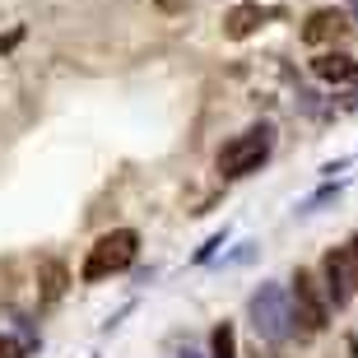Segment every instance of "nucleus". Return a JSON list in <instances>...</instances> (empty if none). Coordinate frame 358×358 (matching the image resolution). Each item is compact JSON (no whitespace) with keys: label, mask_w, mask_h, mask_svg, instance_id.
Returning a JSON list of instances; mask_svg holds the SVG:
<instances>
[{"label":"nucleus","mask_w":358,"mask_h":358,"mask_svg":"<svg viewBox=\"0 0 358 358\" xmlns=\"http://www.w3.org/2000/svg\"><path fill=\"white\" fill-rule=\"evenodd\" d=\"M326 298H331L335 307H345L349 298H354V270H349V256L345 247H335V252H326Z\"/></svg>","instance_id":"5"},{"label":"nucleus","mask_w":358,"mask_h":358,"mask_svg":"<svg viewBox=\"0 0 358 358\" xmlns=\"http://www.w3.org/2000/svg\"><path fill=\"white\" fill-rule=\"evenodd\" d=\"M247 312H252V326L266 345H289L293 335H298L289 289H279V284H261V289L252 293V307H247Z\"/></svg>","instance_id":"1"},{"label":"nucleus","mask_w":358,"mask_h":358,"mask_svg":"<svg viewBox=\"0 0 358 358\" xmlns=\"http://www.w3.org/2000/svg\"><path fill=\"white\" fill-rule=\"evenodd\" d=\"M345 256H349V270H354V289H358V238L345 247Z\"/></svg>","instance_id":"11"},{"label":"nucleus","mask_w":358,"mask_h":358,"mask_svg":"<svg viewBox=\"0 0 358 358\" xmlns=\"http://www.w3.org/2000/svg\"><path fill=\"white\" fill-rule=\"evenodd\" d=\"M135 252H140V233H135V228H112V233H103V238L89 247L80 279L84 284H103V279L121 275V270L131 266Z\"/></svg>","instance_id":"2"},{"label":"nucleus","mask_w":358,"mask_h":358,"mask_svg":"<svg viewBox=\"0 0 358 358\" xmlns=\"http://www.w3.org/2000/svg\"><path fill=\"white\" fill-rule=\"evenodd\" d=\"M345 33H349V24H345V14H340V10H312V14H307V24H303V42H307V47L340 42Z\"/></svg>","instance_id":"6"},{"label":"nucleus","mask_w":358,"mask_h":358,"mask_svg":"<svg viewBox=\"0 0 358 358\" xmlns=\"http://www.w3.org/2000/svg\"><path fill=\"white\" fill-rule=\"evenodd\" d=\"M0 358H24V349H19L10 335H5V340H0Z\"/></svg>","instance_id":"12"},{"label":"nucleus","mask_w":358,"mask_h":358,"mask_svg":"<svg viewBox=\"0 0 358 358\" xmlns=\"http://www.w3.org/2000/svg\"><path fill=\"white\" fill-rule=\"evenodd\" d=\"M177 358H200V354H191V349H182V354H177Z\"/></svg>","instance_id":"13"},{"label":"nucleus","mask_w":358,"mask_h":358,"mask_svg":"<svg viewBox=\"0 0 358 358\" xmlns=\"http://www.w3.org/2000/svg\"><path fill=\"white\" fill-rule=\"evenodd\" d=\"M289 303H293V321H298V335H317V331H326L331 303H326V298L317 293V279H312V270H298V275H293Z\"/></svg>","instance_id":"4"},{"label":"nucleus","mask_w":358,"mask_h":358,"mask_svg":"<svg viewBox=\"0 0 358 358\" xmlns=\"http://www.w3.org/2000/svg\"><path fill=\"white\" fill-rule=\"evenodd\" d=\"M210 358H238V335H233V326L228 321H219L210 335Z\"/></svg>","instance_id":"10"},{"label":"nucleus","mask_w":358,"mask_h":358,"mask_svg":"<svg viewBox=\"0 0 358 358\" xmlns=\"http://www.w3.org/2000/svg\"><path fill=\"white\" fill-rule=\"evenodd\" d=\"M349 10H354V14H358V0H349Z\"/></svg>","instance_id":"14"},{"label":"nucleus","mask_w":358,"mask_h":358,"mask_svg":"<svg viewBox=\"0 0 358 358\" xmlns=\"http://www.w3.org/2000/svg\"><path fill=\"white\" fill-rule=\"evenodd\" d=\"M261 24H266V10H261V5H252V0H242V5H233V10L224 14V38L242 42V38H252Z\"/></svg>","instance_id":"8"},{"label":"nucleus","mask_w":358,"mask_h":358,"mask_svg":"<svg viewBox=\"0 0 358 358\" xmlns=\"http://www.w3.org/2000/svg\"><path fill=\"white\" fill-rule=\"evenodd\" d=\"M270 149H275V131H270V126H247L242 135H233V140L219 149V173H224L228 182L252 177L256 168L270 159Z\"/></svg>","instance_id":"3"},{"label":"nucleus","mask_w":358,"mask_h":358,"mask_svg":"<svg viewBox=\"0 0 358 358\" xmlns=\"http://www.w3.org/2000/svg\"><path fill=\"white\" fill-rule=\"evenodd\" d=\"M312 75L326 84H354L358 80V61L345 52H321L317 61H312Z\"/></svg>","instance_id":"7"},{"label":"nucleus","mask_w":358,"mask_h":358,"mask_svg":"<svg viewBox=\"0 0 358 358\" xmlns=\"http://www.w3.org/2000/svg\"><path fill=\"white\" fill-rule=\"evenodd\" d=\"M66 284H70V275H66V266H61V261H42V266H38V298L47 307L61 303Z\"/></svg>","instance_id":"9"}]
</instances>
